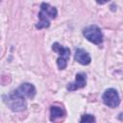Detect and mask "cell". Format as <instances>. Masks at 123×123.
I'll list each match as a JSON object with an SVG mask.
<instances>
[{"mask_svg": "<svg viewBox=\"0 0 123 123\" xmlns=\"http://www.w3.org/2000/svg\"><path fill=\"white\" fill-rule=\"evenodd\" d=\"M58 14V11L55 7L50 6L48 3H42L40 5V12L38 13L39 20L36 27L37 29L48 28L50 26V20L56 18Z\"/></svg>", "mask_w": 123, "mask_h": 123, "instance_id": "obj_2", "label": "cell"}, {"mask_svg": "<svg viewBox=\"0 0 123 123\" xmlns=\"http://www.w3.org/2000/svg\"><path fill=\"white\" fill-rule=\"evenodd\" d=\"M80 122H82V123H84V122L85 123H86V122H95V118L91 114H85V115L82 116Z\"/></svg>", "mask_w": 123, "mask_h": 123, "instance_id": "obj_10", "label": "cell"}, {"mask_svg": "<svg viewBox=\"0 0 123 123\" xmlns=\"http://www.w3.org/2000/svg\"><path fill=\"white\" fill-rule=\"evenodd\" d=\"M74 58L79 63H81L83 65H87L91 62L89 54L86 51H85L84 49H80V48L75 51V57Z\"/></svg>", "mask_w": 123, "mask_h": 123, "instance_id": "obj_7", "label": "cell"}, {"mask_svg": "<svg viewBox=\"0 0 123 123\" xmlns=\"http://www.w3.org/2000/svg\"><path fill=\"white\" fill-rule=\"evenodd\" d=\"M64 111L60 108V107H56V106H52L50 109V119L51 121L56 120L57 118H60L62 116H63Z\"/></svg>", "mask_w": 123, "mask_h": 123, "instance_id": "obj_9", "label": "cell"}, {"mask_svg": "<svg viewBox=\"0 0 123 123\" xmlns=\"http://www.w3.org/2000/svg\"><path fill=\"white\" fill-rule=\"evenodd\" d=\"M25 96L21 93V91L17 88L12 90L10 94L3 96L4 103L12 111H23L27 108V102L25 100Z\"/></svg>", "mask_w": 123, "mask_h": 123, "instance_id": "obj_1", "label": "cell"}, {"mask_svg": "<svg viewBox=\"0 0 123 123\" xmlns=\"http://www.w3.org/2000/svg\"><path fill=\"white\" fill-rule=\"evenodd\" d=\"M103 102L106 106L110 108H115L120 103V98L117 91L114 88H108L105 90L102 96Z\"/></svg>", "mask_w": 123, "mask_h": 123, "instance_id": "obj_5", "label": "cell"}, {"mask_svg": "<svg viewBox=\"0 0 123 123\" xmlns=\"http://www.w3.org/2000/svg\"><path fill=\"white\" fill-rule=\"evenodd\" d=\"M96 1H97L98 4H105V3H107L110 0H96Z\"/></svg>", "mask_w": 123, "mask_h": 123, "instance_id": "obj_11", "label": "cell"}, {"mask_svg": "<svg viewBox=\"0 0 123 123\" xmlns=\"http://www.w3.org/2000/svg\"><path fill=\"white\" fill-rule=\"evenodd\" d=\"M83 35L88 41L94 44H100L103 41V34L100 28L96 25H89L85 28L83 31Z\"/></svg>", "mask_w": 123, "mask_h": 123, "instance_id": "obj_4", "label": "cell"}, {"mask_svg": "<svg viewBox=\"0 0 123 123\" xmlns=\"http://www.w3.org/2000/svg\"><path fill=\"white\" fill-rule=\"evenodd\" d=\"M52 49L60 55V57L57 60L58 67L61 70L64 69L66 67V65H67V61H68V59L70 57V50H69V48L62 46L59 42H55L52 45Z\"/></svg>", "mask_w": 123, "mask_h": 123, "instance_id": "obj_3", "label": "cell"}, {"mask_svg": "<svg viewBox=\"0 0 123 123\" xmlns=\"http://www.w3.org/2000/svg\"><path fill=\"white\" fill-rule=\"evenodd\" d=\"M18 89L21 91V93L25 97H27L29 99H33L35 97V95H36V88L32 84L24 83L18 87Z\"/></svg>", "mask_w": 123, "mask_h": 123, "instance_id": "obj_8", "label": "cell"}, {"mask_svg": "<svg viewBox=\"0 0 123 123\" xmlns=\"http://www.w3.org/2000/svg\"><path fill=\"white\" fill-rule=\"evenodd\" d=\"M86 74L85 73H78L76 75L75 82L74 83H71V84H68L67 89L70 90V91H74L76 89H79V88L84 87L86 86Z\"/></svg>", "mask_w": 123, "mask_h": 123, "instance_id": "obj_6", "label": "cell"}]
</instances>
